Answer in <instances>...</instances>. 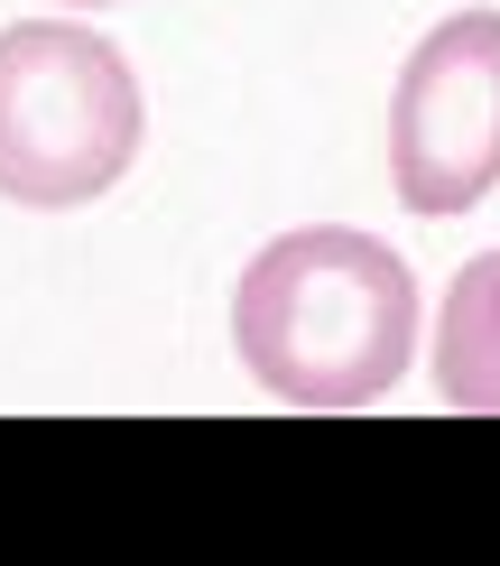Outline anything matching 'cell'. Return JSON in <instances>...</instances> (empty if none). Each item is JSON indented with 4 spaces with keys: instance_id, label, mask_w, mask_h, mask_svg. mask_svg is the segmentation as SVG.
<instances>
[{
    "instance_id": "obj_1",
    "label": "cell",
    "mask_w": 500,
    "mask_h": 566,
    "mask_svg": "<svg viewBox=\"0 0 500 566\" xmlns=\"http://www.w3.org/2000/svg\"><path fill=\"white\" fill-rule=\"evenodd\" d=\"M232 353L288 409H371L417 363V270L380 232L297 223L251 251L232 289Z\"/></svg>"
},
{
    "instance_id": "obj_5",
    "label": "cell",
    "mask_w": 500,
    "mask_h": 566,
    "mask_svg": "<svg viewBox=\"0 0 500 566\" xmlns=\"http://www.w3.org/2000/svg\"><path fill=\"white\" fill-rule=\"evenodd\" d=\"M65 10H111V0H65Z\"/></svg>"
},
{
    "instance_id": "obj_2",
    "label": "cell",
    "mask_w": 500,
    "mask_h": 566,
    "mask_svg": "<svg viewBox=\"0 0 500 566\" xmlns=\"http://www.w3.org/2000/svg\"><path fill=\"white\" fill-rule=\"evenodd\" d=\"M149 103L130 56L84 19L0 29V196L29 214L93 205L130 177Z\"/></svg>"
},
{
    "instance_id": "obj_6",
    "label": "cell",
    "mask_w": 500,
    "mask_h": 566,
    "mask_svg": "<svg viewBox=\"0 0 500 566\" xmlns=\"http://www.w3.org/2000/svg\"><path fill=\"white\" fill-rule=\"evenodd\" d=\"M491 261H500V251H491Z\"/></svg>"
},
{
    "instance_id": "obj_4",
    "label": "cell",
    "mask_w": 500,
    "mask_h": 566,
    "mask_svg": "<svg viewBox=\"0 0 500 566\" xmlns=\"http://www.w3.org/2000/svg\"><path fill=\"white\" fill-rule=\"evenodd\" d=\"M436 390L445 409H472V418H500V261L455 270L445 289V316H436Z\"/></svg>"
},
{
    "instance_id": "obj_3",
    "label": "cell",
    "mask_w": 500,
    "mask_h": 566,
    "mask_svg": "<svg viewBox=\"0 0 500 566\" xmlns=\"http://www.w3.org/2000/svg\"><path fill=\"white\" fill-rule=\"evenodd\" d=\"M390 186L408 214H472L500 186V10L436 19L390 84Z\"/></svg>"
}]
</instances>
